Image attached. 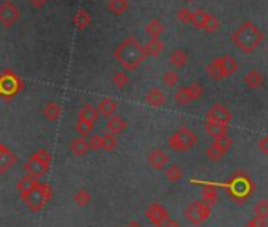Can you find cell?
<instances>
[{
  "label": "cell",
  "mask_w": 268,
  "mask_h": 227,
  "mask_svg": "<svg viewBox=\"0 0 268 227\" xmlns=\"http://www.w3.org/2000/svg\"><path fill=\"white\" fill-rule=\"evenodd\" d=\"M254 190H256V186H254L249 175H246L245 172L234 174L231 181L227 183L229 194L235 199V201H238V204H242L245 199L251 197L254 194Z\"/></svg>",
  "instance_id": "277c9868"
},
{
  "label": "cell",
  "mask_w": 268,
  "mask_h": 227,
  "mask_svg": "<svg viewBox=\"0 0 268 227\" xmlns=\"http://www.w3.org/2000/svg\"><path fill=\"white\" fill-rule=\"evenodd\" d=\"M163 32H164V25L158 18L150 19L145 25V33L148 35V38H160Z\"/></svg>",
  "instance_id": "484cf974"
},
{
  "label": "cell",
  "mask_w": 268,
  "mask_h": 227,
  "mask_svg": "<svg viewBox=\"0 0 268 227\" xmlns=\"http://www.w3.org/2000/svg\"><path fill=\"white\" fill-rule=\"evenodd\" d=\"M263 41V33L252 22H243L232 35L234 45L246 54L256 51Z\"/></svg>",
  "instance_id": "7a4b0ae2"
},
{
  "label": "cell",
  "mask_w": 268,
  "mask_h": 227,
  "mask_svg": "<svg viewBox=\"0 0 268 227\" xmlns=\"http://www.w3.org/2000/svg\"><path fill=\"white\" fill-rule=\"evenodd\" d=\"M114 57H116V60L120 62V65L126 71L137 69L147 59L145 51H144V45H140V43L136 40V36L125 38L116 48Z\"/></svg>",
  "instance_id": "6da1fadb"
},
{
  "label": "cell",
  "mask_w": 268,
  "mask_h": 227,
  "mask_svg": "<svg viewBox=\"0 0 268 227\" xmlns=\"http://www.w3.org/2000/svg\"><path fill=\"white\" fill-rule=\"evenodd\" d=\"M112 81H114V84L117 85V87L120 90H123L126 85L130 84V78H128V73H125V71H117V73L114 74V78H112Z\"/></svg>",
  "instance_id": "ab89813d"
},
{
  "label": "cell",
  "mask_w": 268,
  "mask_h": 227,
  "mask_svg": "<svg viewBox=\"0 0 268 227\" xmlns=\"http://www.w3.org/2000/svg\"><path fill=\"white\" fill-rule=\"evenodd\" d=\"M144 51L147 57H158L164 51V43L160 38H150L144 45Z\"/></svg>",
  "instance_id": "cb8c5ba5"
},
{
  "label": "cell",
  "mask_w": 268,
  "mask_h": 227,
  "mask_svg": "<svg viewBox=\"0 0 268 227\" xmlns=\"http://www.w3.org/2000/svg\"><path fill=\"white\" fill-rule=\"evenodd\" d=\"M38 183H40V180H36V178H33V177H30V175H24V177L19 180V183H18V190H19L21 197L25 196L29 191H32Z\"/></svg>",
  "instance_id": "f1b7e54d"
},
{
  "label": "cell",
  "mask_w": 268,
  "mask_h": 227,
  "mask_svg": "<svg viewBox=\"0 0 268 227\" xmlns=\"http://www.w3.org/2000/svg\"><path fill=\"white\" fill-rule=\"evenodd\" d=\"M128 126H130V123L126 122L122 116H117V114H114L112 117H109L107 122H106L107 131H109L110 134H114V136L125 133L126 130H128Z\"/></svg>",
  "instance_id": "9a60e30c"
},
{
  "label": "cell",
  "mask_w": 268,
  "mask_h": 227,
  "mask_svg": "<svg viewBox=\"0 0 268 227\" xmlns=\"http://www.w3.org/2000/svg\"><path fill=\"white\" fill-rule=\"evenodd\" d=\"M166 178L167 181H171V183H177L183 178V169L180 164L177 163H172V164H169L166 169Z\"/></svg>",
  "instance_id": "83f0119b"
},
{
  "label": "cell",
  "mask_w": 268,
  "mask_h": 227,
  "mask_svg": "<svg viewBox=\"0 0 268 227\" xmlns=\"http://www.w3.org/2000/svg\"><path fill=\"white\" fill-rule=\"evenodd\" d=\"M145 216L155 227H161L167 219H171L167 208L160 202H151L145 210Z\"/></svg>",
  "instance_id": "8fae6325"
},
{
  "label": "cell",
  "mask_w": 268,
  "mask_h": 227,
  "mask_svg": "<svg viewBox=\"0 0 268 227\" xmlns=\"http://www.w3.org/2000/svg\"><path fill=\"white\" fill-rule=\"evenodd\" d=\"M90 22H92V14L86 8H81L74 13L73 24L78 30H86V28L90 25Z\"/></svg>",
  "instance_id": "44dd1931"
},
{
  "label": "cell",
  "mask_w": 268,
  "mask_h": 227,
  "mask_svg": "<svg viewBox=\"0 0 268 227\" xmlns=\"http://www.w3.org/2000/svg\"><path fill=\"white\" fill-rule=\"evenodd\" d=\"M161 227H181V225H180V222H178V221H175V219H172V218H171V219H167V221H166Z\"/></svg>",
  "instance_id": "c3c4849f"
},
{
  "label": "cell",
  "mask_w": 268,
  "mask_h": 227,
  "mask_svg": "<svg viewBox=\"0 0 268 227\" xmlns=\"http://www.w3.org/2000/svg\"><path fill=\"white\" fill-rule=\"evenodd\" d=\"M205 131L208 136H211L213 139H218V137H222L227 134L229 126L221 125V123H213V122H205Z\"/></svg>",
  "instance_id": "d4e9b609"
},
{
  "label": "cell",
  "mask_w": 268,
  "mask_h": 227,
  "mask_svg": "<svg viewBox=\"0 0 268 227\" xmlns=\"http://www.w3.org/2000/svg\"><path fill=\"white\" fill-rule=\"evenodd\" d=\"M266 38H268V35H266Z\"/></svg>",
  "instance_id": "816d5d0a"
},
{
  "label": "cell",
  "mask_w": 268,
  "mask_h": 227,
  "mask_svg": "<svg viewBox=\"0 0 268 227\" xmlns=\"http://www.w3.org/2000/svg\"><path fill=\"white\" fill-rule=\"evenodd\" d=\"M196 144H197V136L189 130L188 126H180L167 140L169 148L177 152V153L189 152Z\"/></svg>",
  "instance_id": "52a82bcc"
},
{
  "label": "cell",
  "mask_w": 268,
  "mask_h": 227,
  "mask_svg": "<svg viewBox=\"0 0 268 227\" xmlns=\"http://www.w3.org/2000/svg\"><path fill=\"white\" fill-rule=\"evenodd\" d=\"M144 103L151 107H163L166 104V95L163 93L161 89L153 87L144 95Z\"/></svg>",
  "instance_id": "2e32d148"
},
{
  "label": "cell",
  "mask_w": 268,
  "mask_h": 227,
  "mask_svg": "<svg viewBox=\"0 0 268 227\" xmlns=\"http://www.w3.org/2000/svg\"><path fill=\"white\" fill-rule=\"evenodd\" d=\"M73 201H74V204H76L79 208H86V207H89L90 202H92V194H90L86 188H81V190H78V191L74 193Z\"/></svg>",
  "instance_id": "f546056e"
},
{
  "label": "cell",
  "mask_w": 268,
  "mask_h": 227,
  "mask_svg": "<svg viewBox=\"0 0 268 227\" xmlns=\"http://www.w3.org/2000/svg\"><path fill=\"white\" fill-rule=\"evenodd\" d=\"M125 227H144L142 224H140L139 221H136V219H133V221H130L128 224H126Z\"/></svg>",
  "instance_id": "681fc988"
},
{
  "label": "cell",
  "mask_w": 268,
  "mask_h": 227,
  "mask_svg": "<svg viewBox=\"0 0 268 227\" xmlns=\"http://www.w3.org/2000/svg\"><path fill=\"white\" fill-rule=\"evenodd\" d=\"M237 68H238L237 60L232 55H221V57H218V59L211 60L205 66V71L211 79L219 81V79L232 76L237 71Z\"/></svg>",
  "instance_id": "8992f818"
},
{
  "label": "cell",
  "mask_w": 268,
  "mask_h": 227,
  "mask_svg": "<svg viewBox=\"0 0 268 227\" xmlns=\"http://www.w3.org/2000/svg\"><path fill=\"white\" fill-rule=\"evenodd\" d=\"M259 150H260L265 156H268V136H265V137L260 139V142H259Z\"/></svg>",
  "instance_id": "bcb514c9"
},
{
  "label": "cell",
  "mask_w": 268,
  "mask_h": 227,
  "mask_svg": "<svg viewBox=\"0 0 268 227\" xmlns=\"http://www.w3.org/2000/svg\"><path fill=\"white\" fill-rule=\"evenodd\" d=\"M174 99H175V103L178 106H188V104L193 103V98H191V95H189V92H188L186 87L178 89L175 92V95H174Z\"/></svg>",
  "instance_id": "e575fe53"
},
{
  "label": "cell",
  "mask_w": 268,
  "mask_h": 227,
  "mask_svg": "<svg viewBox=\"0 0 268 227\" xmlns=\"http://www.w3.org/2000/svg\"><path fill=\"white\" fill-rule=\"evenodd\" d=\"M213 145H215L219 152H222V153L225 155V153H227V150L232 147V137H231L229 134H225V136H222V137H218V139H215Z\"/></svg>",
  "instance_id": "8d00e7d4"
},
{
  "label": "cell",
  "mask_w": 268,
  "mask_h": 227,
  "mask_svg": "<svg viewBox=\"0 0 268 227\" xmlns=\"http://www.w3.org/2000/svg\"><path fill=\"white\" fill-rule=\"evenodd\" d=\"M147 163L153 170H164L169 164H171V158L166 152H163L161 148H153L148 152L147 156Z\"/></svg>",
  "instance_id": "4fadbf2b"
},
{
  "label": "cell",
  "mask_w": 268,
  "mask_h": 227,
  "mask_svg": "<svg viewBox=\"0 0 268 227\" xmlns=\"http://www.w3.org/2000/svg\"><path fill=\"white\" fill-rule=\"evenodd\" d=\"M117 147V137L110 133H106L101 136V150L104 152H112Z\"/></svg>",
  "instance_id": "d590c367"
},
{
  "label": "cell",
  "mask_w": 268,
  "mask_h": 227,
  "mask_svg": "<svg viewBox=\"0 0 268 227\" xmlns=\"http://www.w3.org/2000/svg\"><path fill=\"white\" fill-rule=\"evenodd\" d=\"M232 120V112L229 110V107H225L221 103L213 104L205 116V122H213V123H221V125H227Z\"/></svg>",
  "instance_id": "7c38bea8"
},
{
  "label": "cell",
  "mask_w": 268,
  "mask_h": 227,
  "mask_svg": "<svg viewBox=\"0 0 268 227\" xmlns=\"http://www.w3.org/2000/svg\"><path fill=\"white\" fill-rule=\"evenodd\" d=\"M96 110H98V114H100V116L109 119V117H112V116L116 114V110H117V103H116L110 96H106V98H103V99H100V101H98Z\"/></svg>",
  "instance_id": "d6986e66"
},
{
  "label": "cell",
  "mask_w": 268,
  "mask_h": 227,
  "mask_svg": "<svg viewBox=\"0 0 268 227\" xmlns=\"http://www.w3.org/2000/svg\"><path fill=\"white\" fill-rule=\"evenodd\" d=\"M51 161L52 156L49 155V152H46L45 148H38L29 158V161L24 164V170L27 172V175L40 180L41 177L48 174Z\"/></svg>",
  "instance_id": "5b68a950"
},
{
  "label": "cell",
  "mask_w": 268,
  "mask_h": 227,
  "mask_svg": "<svg viewBox=\"0 0 268 227\" xmlns=\"http://www.w3.org/2000/svg\"><path fill=\"white\" fill-rule=\"evenodd\" d=\"M218 28H219V19L216 16H213V14L208 13V16L205 19V24H204V30L207 33H215Z\"/></svg>",
  "instance_id": "74e56055"
},
{
  "label": "cell",
  "mask_w": 268,
  "mask_h": 227,
  "mask_svg": "<svg viewBox=\"0 0 268 227\" xmlns=\"http://www.w3.org/2000/svg\"><path fill=\"white\" fill-rule=\"evenodd\" d=\"M254 215H256V218H260V219L268 218V201L266 199H262V201H259L256 204V207H254Z\"/></svg>",
  "instance_id": "f35d334b"
},
{
  "label": "cell",
  "mask_w": 268,
  "mask_h": 227,
  "mask_svg": "<svg viewBox=\"0 0 268 227\" xmlns=\"http://www.w3.org/2000/svg\"><path fill=\"white\" fill-rule=\"evenodd\" d=\"M98 117H100V114H98L96 107L90 103H86L79 109V119H84V120H87L90 123H95L98 120Z\"/></svg>",
  "instance_id": "4316f807"
},
{
  "label": "cell",
  "mask_w": 268,
  "mask_h": 227,
  "mask_svg": "<svg viewBox=\"0 0 268 227\" xmlns=\"http://www.w3.org/2000/svg\"><path fill=\"white\" fill-rule=\"evenodd\" d=\"M21 18V10L19 7L11 2V0H5V2L0 4V24L4 27H11L15 25Z\"/></svg>",
  "instance_id": "30bf717a"
},
{
  "label": "cell",
  "mask_w": 268,
  "mask_h": 227,
  "mask_svg": "<svg viewBox=\"0 0 268 227\" xmlns=\"http://www.w3.org/2000/svg\"><path fill=\"white\" fill-rule=\"evenodd\" d=\"M188 62H189V55L185 49H174L171 55H169V63L177 69L185 68Z\"/></svg>",
  "instance_id": "ffe728a7"
},
{
  "label": "cell",
  "mask_w": 268,
  "mask_h": 227,
  "mask_svg": "<svg viewBox=\"0 0 268 227\" xmlns=\"http://www.w3.org/2000/svg\"><path fill=\"white\" fill-rule=\"evenodd\" d=\"M186 89H188V92H189V95H191V98H193V101L199 99V98L204 95V87H202L199 82H193V84L186 85Z\"/></svg>",
  "instance_id": "60d3db41"
},
{
  "label": "cell",
  "mask_w": 268,
  "mask_h": 227,
  "mask_svg": "<svg viewBox=\"0 0 268 227\" xmlns=\"http://www.w3.org/2000/svg\"><path fill=\"white\" fill-rule=\"evenodd\" d=\"M265 225H266L265 219H260V218H256V216H254V218L246 224V227H265Z\"/></svg>",
  "instance_id": "f6af8a7d"
},
{
  "label": "cell",
  "mask_w": 268,
  "mask_h": 227,
  "mask_svg": "<svg viewBox=\"0 0 268 227\" xmlns=\"http://www.w3.org/2000/svg\"><path fill=\"white\" fill-rule=\"evenodd\" d=\"M208 16V13L204 11L202 8H197L193 11V16H191V24L194 28H204V24H205V19Z\"/></svg>",
  "instance_id": "836d02e7"
},
{
  "label": "cell",
  "mask_w": 268,
  "mask_h": 227,
  "mask_svg": "<svg viewBox=\"0 0 268 227\" xmlns=\"http://www.w3.org/2000/svg\"><path fill=\"white\" fill-rule=\"evenodd\" d=\"M205 155H207V158L210 160V161H219L222 156H224V153L222 152H219L215 145H210L207 150H205Z\"/></svg>",
  "instance_id": "7bdbcfd3"
},
{
  "label": "cell",
  "mask_w": 268,
  "mask_h": 227,
  "mask_svg": "<svg viewBox=\"0 0 268 227\" xmlns=\"http://www.w3.org/2000/svg\"><path fill=\"white\" fill-rule=\"evenodd\" d=\"M191 16H193V11L186 7L180 8L177 13V19L183 24H191Z\"/></svg>",
  "instance_id": "b9f144b4"
},
{
  "label": "cell",
  "mask_w": 268,
  "mask_h": 227,
  "mask_svg": "<svg viewBox=\"0 0 268 227\" xmlns=\"http://www.w3.org/2000/svg\"><path fill=\"white\" fill-rule=\"evenodd\" d=\"M52 194L54 193H52V188L49 186V184L40 181L32 191H29L25 196H22L21 199H22V202L27 205V208H29L30 211L38 213V211H41L46 207V204L52 199Z\"/></svg>",
  "instance_id": "3957f363"
},
{
  "label": "cell",
  "mask_w": 268,
  "mask_h": 227,
  "mask_svg": "<svg viewBox=\"0 0 268 227\" xmlns=\"http://www.w3.org/2000/svg\"><path fill=\"white\" fill-rule=\"evenodd\" d=\"M163 84L166 85V87H169V89H174V87H177V84H178V81H180V76H178V73L177 71H174V69H167V71H164L163 73Z\"/></svg>",
  "instance_id": "d6a6232c"
},
{
  "label": "cell",
  "mask_w": 268,
  "mask_h": 227,
  "mask_svg": "<svg viewBox=\"0 0 268 227\" xmlns=\"http://www.w3.org/2000/svg\"><path fill=\"white\" fill-rule=\"evenodd\" d=\"M22 89V81L13 73V71L7 69L0 74V95L10 98L13 95L19 93Z\"/></svg>",
  "instance_id": "9c48e42d"
},
{
  "label": "cell",
  "mask_w": 268,
  "mask_h": 227,
  "mask_svg": "<svg viewBox=\"0 0 268 227\" xmlns=\"http://www.w3.org/2000/svg\"><path fill=\"white\" fill-rule=\"evenodd\" d=\"M68 148H69V152H71L74 156H78V158H81V156H86L90 152L87 139L86 137H81V136L74 137L71 142H69Z\"/></svg>",
  "instance_id": "ac0fdd59"
},
{
  "label": "cell",
  "mask_w": 268,
  "mask_h": 227,
  "mask_svg": "<svg viewBox=\"0 0 268 227\" xmlns=\"http://www.w3.org/2000/svg\"><path fill=\"white\" fill-rule=\"evenodd\" d=\"M29 2H30V5H32L33 8H41V7L46 5L48 0H29Z\"/></svg>",
  "instance_id": "7dc6e473"
},
{
  "label": "cell",
  "mask_w": 268,
  "mask_h": 227,
  "mask_svg": "<svg viewBox=\"0 0 268 227\" xmlns=\"http://www.w3.org/2000/svg\"><path fill=\"white\" fill-rule=\"evenodd\" d=\"M218 201V188L216 184H211V183H205L204 188H202V202L208 207L215 205Z\"/></svg>",
  "instance_id": "603a6c76"
},
{
  "label": "cell",
  "mask_w": 268,
  "mask_h": 227,
  "mask_svg": "<svg viewBox=\"0 0 268 227\" xmlns=\"http://www.w3.org/2000/svg\"><path fill=\"white\" fill-rule=\"evenodd\" d=\"M128 8H130V2H128V0H109V2H107V10L110 13L117 14V16L123 14Z\"/></svg>",
  "instance_id": "4dcf8cb0"
},
{
  "label": "cell",
  "mask_w": 268,
  "mask_h": 227,
  "mask_svg": "<svg viewBox=\"0 0 268 227\" xmlns=\"http://www.w3.org/2000/svg\"><path fill=\"white\" fill-rule=\"evenodd\" d=\"M243 82L248 85L249 89L257 90V89H260L262 85H263L265 78H263V74L260 73V71H257V69H251L249 73L243 78Z\"/></svg>",
  "instance_id": "7402d4cb"
},
{
  "label": "cell",
  "mask_w": 268,
  "mask_h": 227,
  "mask_svg": "<svg viewBox=\"0 0 268 227\" xmlns=\"http://www.w3.org/2000/svg\"><path fill=\"white\" fill-rule=\"evenodd\" d=\"M183 215H185V218L193 225H201L210 218L211 207L205 205L202 201H194V202H191V204H188L185 207V210H183Z\"/></svg>",
  "instance_id": "ba28073f"
},
{
  "label": "cell",
  "mask_w": 268,
  "mask_h": 227,
  "mask_svg": "<svg viewBox=\"0 0 268 227\" xmlns=\"http://www.w3.org/2000/svg\"><path fill=\"white\" fill-rule=\"evenodd\" d=\"M185 2H194V0H185Z\"/></svg>",
  "instance_id": "f907efd6"
},
{
  "label": "cell",
  "mask_w": 268,
  "mask_h": 227,
  "mask_svg": "<svg viewBox=\"0 0 268 227\" xmlns=\"http://www.w3.org/2000/svg\"><path fill=\"white\" fill-rule=\"evenodd\" d=\"M41 114L48 122H57L62 117V106L57 101H48L41 109Z\"/></svg>",
  "instance_id": "e0dca14e"
},
{
  "label": "cell",
  "mask_w": 268,
  "mask_h": 227,
  "mask_svg": "<svg viewBox=\"0 0 268 227\" xmlns=\"http://www.w3.org/2000/svg\"><path fill=\"white\" fill-rule=\"evenodd\" d=\"M74 130L76 133L81 136V137H89L92 133H93V123L87 122V120H84V119H78L76 125H74Z\"/></svg>",
  "instance_id": "1f68e13d"
},
{
  "label": "cell",
  "mask_w": 268,
  "mask_h": 227,
  "mask_svg": "<svg viewBox=\"0 0 268 227\" xmlns=\"http://www.w3.org/2000/svg\"><path fill=\"white\" fill-rule=\"evenodd\" d=\"M89 148L93 150V152H100L101 150V136L100 134H90L89 139Z\"/></svg>",
  "instance_id": "ee69618b"
},
{
  "label": "cell",
  "mask_w": 268,
  "mask_h": 227,
  "mask_svg": "<svg viewBox=\"0 0 268 227\" xmlns=\"http://www.w3.org/2000/svg\"><path fill=\"white\" fill-rule=\"evenodd\" d=\"M18 163V156L5 144H0V174H7Z\"/></svg>",
  "instance_id": "5bb4252c"
}]
</instances>
